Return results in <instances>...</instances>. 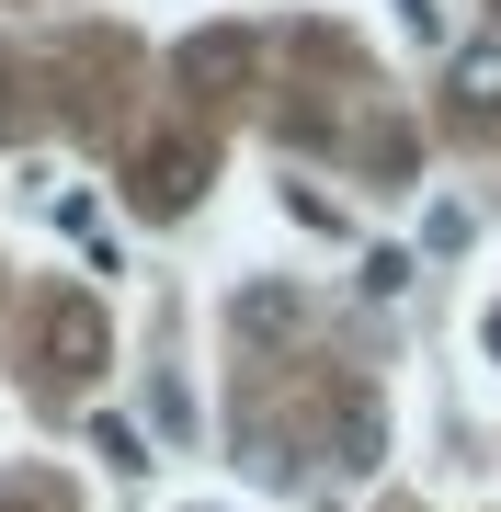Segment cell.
Segmentation results:
<instances>
[{"label":"cell","mask_w":501,"mask_h":512,"mask_svg":"<svg viewBox=\"0 0 501 512\" xmlns=\"http://www.w3.org/2000/svg\"><path fill=\"white\" fill-rule=\"evenodd\" d=\"M46 365L57 376H92L103 365V308L92 296H46Z\"/></svg>","instance_id":"1"},{"label":"cell","mask_w":501,"mask_h":512,"mask_svg":"<svg viewBox=\"0 0 501 512\" xmlns=\"http://www.w3.org/2000/svg\"><path fill=\"white\" fill-rule=\"evenodd\" d=\"M331 444H342V467H388V421H376L365 387H342V399H331Z\"/></svg>","instance_id":"2"},{"label":"cell","mask_w":501,"mask_h":512,"mask_svg":"<svg viewBox=\"0 0 501 512\" xmlns=\"http://www.w3.org/2000/svg\"><path fill=\"white\" fill-rule=\"evenodd\" d=\"M183 80H251V35H240V23L194 35V46H183Z\"/></svg>","instance_id":"3"},{"label":"cell","mask_w":501,"mask_h":512,"mask_svg":"<svg viewBox=\"0 0 501 512\" xmlns=\"http://www.w3.org/2000/svg\"><path fill=\"white\" fill-rule=\"evenodd\" d=\"M240 330L251 342H285V330H297V296L285 285H240Z\"/></svg>","instance_id":"4"},{"label":"cell","mask_w":501,"mask_h":512,"mask_svg":"<svg viewBox=\"0 0 501 512\" xmlns=\"http://www.w3.org/2000/svg\"><path fill=\"white\" fill-rule=\"evenodd\" d=\"M137 194H149L160 217H171V205L194 194V148H183V137H171V148H149V183H137Z\"/></svg>","instance_id":"5"},{"label":"cell","mask_w":501,"mask_h":512,"mask_svg":"<svg viewBox=\"0 0 501 512\" xmlns=\"http://www.w3.org/2000/svg\"><path fill=\"white\" fill-rule=\"evenodd\" d=\"M456 103L467 114H501V46H467L456 57Z\"/></svg>","instance_id":"6"},{"label":"cell","mask_w":501,"mask_h":512,"mask_svg":"<svg viewBox=\"0 0 501 512\" xmlns=\"http://www.w3.org/2000/svg\"><path fill=\"white\" fill-rule=\"evenodd\" d=\"M490 365H501V308H490Z\"/></svg>","instance_id":"7"}]
</instances>
